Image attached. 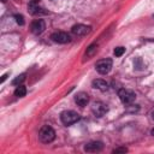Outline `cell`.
<instances>
[{
	"instance_id": "cell-6",
	"label": "cell",
	"mask_w": 154,
	"mask_h": 154,
	"mask_svg": "<svg viewBox=\"0 0 154 154\" xmlns=\"http://www.w3.org/2000/svg\"><path fill=\"white\" fill-rule=\"evenodd\" d=\"M107 111H108L107 105L103 103V102H101V101H96L91 106V112L94 113L95 117H102L103 114H106Z\"/></svg>"
},
{
	"instance_id": "cell-11",
	"label": "cell",
	"mask_w": 154,
	"mask_h": 154,
	"mask_svg": "<svg viewBox=\"0 0 154 154\" xmlns=\"http://www.w3.org/2000/svg\"><path fill=\"white\" fill-rule=\"evenodd\" d=\"M28 11H29V13L32 14V16H40V14H46V13H47V11H45L43 8H41V7H40L37 4H35V2H30V4H29Z\"/></svg>"
},
{
	"instance_id": "cell-3",
	"label": "cell",
	"mask_w": 154,
	"mask_h": 154,
	"mask_svg": "<svg viewBox=\"0 0 154 154\" xmlns=\"http://www.w3.org/2000/svg\"><path fill=\"white\" fill-rule=\"evenodd\" d=\"M118 96L124 105H131L136 99V94L132 90L125 89V88H122L118 90Z\"/></svg>"
},
{
	"instance_id": "cell-14",
	"label": "cell",
	"mask_w": 154,
	"mask_h": 154,
	"mask_svg": "<svg viewBox=\"0 0 154 154\" xmlns=\"http://www.w3.org/2000/svg\"><path fill=\"white\" fill-rule=\"evenodd\" d=\"M25 94H26V88L24 87V85H17V88H16V90H14V96H17V97H23V96H25Z\"/></svg>"
},
{
	"instance_id": "cell-7",
	"label": "cell",
	"mask_w": 154,
	"mask_h": 154,
	"mask_svg": "<svg viewBox=\"0 0 154 154\" xmlns=\"http://www.w3.org/2000/svg\"><path fill=\"white\" fill-rule=\"evenodd\" d=\"M46 29V23L43 19H36L30 24V31L34 35H40L45 31Z\"/></svg>"
},
{
	"instance_id": "cell-20",
	"label": "cell",
	"mask_w": 154,
	"mask_h": 154,
	"mask_svg": "<svg viewBox=\"0 0 154 154\" xmlns=\"http://www.w3.org/2000/svg\"><path fill=\"white\" fill-rule=\"evenodd\" d=\"M30 2H35V4H37V2H38V0H30Z\"/></svg>"
},
{
	"instance_id": "cell-21",
	"label": "cell",
	"mask_w": 154,
	"mask_h": 154,
	"mask_svg": "<svg viewBox=\"0 0 154 154\" xmlns=\"http://www.w3.org/2000/svg\"><path fill=\"white\" fill-rule=\"evenodd\" d=\"M152 117H153V119H154V111L152 112Z\"/></svg>"
},
{
	"instance_id": "cell-24",
	"label": "cell",
	"mask_w": 154,
	"mask_h": 154,
	"mask_svg": "<svg viewBox=\"0 0 154 154\" xmlns=\"http://www.w3.org/2000/svg\"><path fill=\"white\" fill-rule=\"evenodd\" d=\"M153 18H154V14H153Z\"/></svg>"
},
{
	"instance_id": "cell-2",
	"label": "cell",
	"mask_w": 154,
	"mask_h": 154,
	"mask_svg": "<svg viewBox=\"0 0 154 154\" xmlns=\"http://www.w3.org/2000/svg\"><path fill=\"white\" fill-rule=\"evenodd\" d=\"M60 120L64 125L69 126V125H72L79 120V114L75 111H64L60 114Z\"/></svg>"
},
{
	"instance_id": "cell-4",
	"label": "cell",
	"mask_w": 154,
	"mask_h": 154,
	"mask_svg": "<svg viewBox=\"0 0 154 154\" xmlns=\"http://www.w3.org/2000/svg\"><path fill=\"white\" fill-rule=\"evenodd\" d=\"M95 69L101 75H107L111 69H112V59L107 58V59H102V60H99L96 64H95Z\"/></svg>"
},
{
	"instance_id": "cell-13",
	"label": "cell",
	"mask_w": 154,
	"mask_h": 154,
	"mask_svg": "<svg viewBox=\"0 0 154 154\" xmlns=\"http://www.w3.org/2000/svg\"><path fill=\"white\" fill-rule=\"evenodd\" d=\"M96 51H97V45L96 43H91L88 48H87V51H85V58H90V57H93L95 53H96Z\"/></svg>"
},
{
	"instance_id": "cell-10",
	"label": "cell",
	"mask_w": 154,
	"mask_h": 154,
	"mask_svg": "<svg viewBox=\"0 0 154 154\" xmlns=\"http://www.w3.org/2000/svg\"><path fill=\"white\" fill-rule=\"evenodd\" d=\"M75 102H76L78 106L84 107V106L89 102V95H88L87 93H84V91H79V93H77V94L75 95Z\"/></svg>"
},
{
	"instance_id": "cell-8",
	"label": "cell",
	"mask_w": 154,
	"mask_h": 154,
	"mask_svg": "<svg viewBox=\"0 0 154 154\" xmlns=\"http://www.w3.org/2000/svg\"><path fill=\"white\" fill-rule=\"evenodd\" d=\"M84 152L87 153H97L103 149V143L100 141H91L84 146Z\"/></svg>"
},
{
	"instance_id": "cell-22",
	"label": "cell",
	"mask_w": 154,
	"mask_h": 154,
	"mask_svg": "<svg viewBox=\"0 0 154 154\" xmlns=\"http://www.w3.org/2000/svg\"><path fill=\"white\" fill-rule=\"evenodd\" d=\"M152 135H153V136H154V129H153V130H152Z\"/></svg>"
},
{
	"instance_id": "cell-5",
	"label": "cell",
	"mask_w": 154,
	"mask_h": 154,
	"mask_svg": "<svg viewBox=\"0 0 154 154\" xmlns=\"http://www.w3.org/2000/svg\"><path fill=\"white\" fill-rule=\"evenodd\" d=\"M51 38H52L53 42H55V43H61V45L69 43V42L71 41L70 35H69L67 32H64V31H55V32H53V34L51 35Z\"/></svg>"
},
{
	"instance_id": "cell-9",
	"label": "cell",
	"mask_w": 154,
	"mask_h": 154,
	"mask_svg": "<svg viewBox=\"0 0 154 154\" xmlns=\"http://www.w3.org/2000/svg\"><path fill=\"white\" fill-rule=\"evenodd\" d=\"M91 30V28L89 25H84V24H76L71 28V32L76 36H84L87 34H89Z\"/></svg>"
},
{
	"instance_id": "cell-1",
	"label": "cell",
	"mask_w": 154,
	"mask_h": 154,
	"mask_svg": "<svg viewBox=\"0 0 154 154\" xmlns=\"http://www.w3.org/2000/svg\"><path fill=\"white\" fill-rule=\"evenodd\" d=\"M55 138V131L49 125H43L38 131V140L42 143H51Z\"/></svg>"
},
{
	"instance_id": "cell-23",
	"label": "cell",
	"mask_w": 154,
	"mask_h": 154,
	"mask_svg": "<svg viewBox=\"0 0 154 154\" xmlns=\"http://www.w3.org/2000/svg\"><path fill=\"white\" fill-rule=\"evenodd\" d=\"M2 1H6V0H2Z\"/></svg>"
},
{
	"instance_id": "cell-12",
	"label": "cell",
	"mask_w": 154,
	"mask_h": 154,
	"mask_svg": "<svg viewBox=\"0 0 154 154\" xmlns=\"http://www.w3.org/2000/svg\"><path fill=\"white\" fill-rule=\"evenodd\" d=\"M91 85H93V88L99 89V90H101V91H106V90L108 89V83H107L106 81L101 79V78L94 79V81L91 82Z\"/></svg>"
},
{
	"instance_id": "cell-19",
	"label": "cell",
	"mask_w": 154,
	"mask_h": 154,
	"mask_svg": "<svg viewBox=\"0 0 154 154\" xmlns=\"http://www.w3.org/2000/svg\"><path fill=\"white\" fill-rule=\"evenodd\" d=\"M7 76H8V72H7V73H5V75L2 76V78H1V83H4V82H5V79L7 78Z\"/></svg>"
},
{
	"instance_id": "cell-18",
	"label": "cell",
	"mask_w": 154,
	"mask_h": 154,
	"mask_svg": "<svg viewBox=\"0 0 154 154\" xmlns=\"http://www.w3.org/2000/svg\"><path fill=\"white\" fill-rule=\"evenodd\" d=\"M125 152H128V148L125 147H119V148L113 149V153H125Z\"/></svg>"
},
{
	"instance_id": "cell-16",
	"label": "cell",
	"mask_w": 154,
	"mask_h": 154,
	"mask_svg": "<svg viewBox=\"0 0 154 154\" xmlns=\"http://www.w3.org/2000/svg\"><path fill=\"white\" fill-rule=\"evenodd\" d=\"M113 53H114L116 57H122L125 53V48L124 47H117V48H114Z\"/></svg>"
},
{
	"instance_id": "cell-17",
	"label": "cell",
	"mask_w": 154,
	"mask_h": 154,
	"mask_svg": "<svg viewBox=\"0 0 154 154\" xmlns=\"http://www.w3.org/2000/svg\"><path fill=\"white\" fill-rule=\"evenodd\" d=\"M14 19H16V22H17V24H19V25H24V17L22 16V14H14Z\"/></svg>"
},
{
	"instance_id": "cell-15",
	"label": "cell",
	"mask_w": 154,
	"mask_h": 154,
	"mask_svg": "<svg viewBox=\"0 0 154 154\" xmlns=\"http://www.w3.org/2000/svg\"><path fill=\"white\" fill-rule=\"evenodd\" d=\"M24 81H25V73H20V75H18V76L12 81V84H13V85H20Z\"/></svg>"
}]
</instances>
